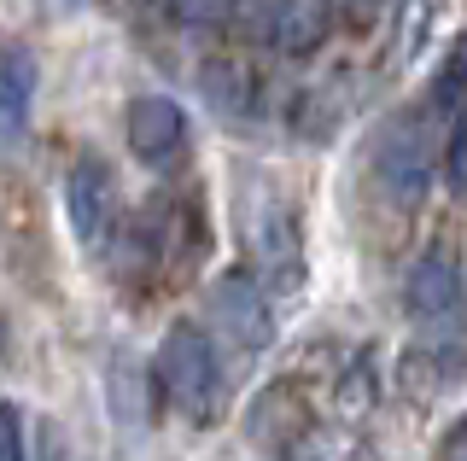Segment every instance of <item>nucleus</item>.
Returning a JSON list of instances; mask_svg holds the SVG:
<instances>
[{
    "mask_svg": "<svg viewBox=\"0 0 467 461\" xmlns=\"http://www.w3.org/2000/svg\"><path fill=\"white\" fill-rule=\"evenodd\" d=\"M0 461H29L24 450V409L0 397Z\"/></svg>",
    "mask_w": 467,
    "mask_h": 461,
    "instance_id": "ddd939ff",
    "label": "nucleus"
},
{
    "mask_svg": "<svg viewBox=\"0 0 467 461\" xmlns=\"http://www.w3.org/2000/svg\"><path fill=\"white\" fill-rule=\"evenodd\" d=\"M36 88H41V65L24 41L0 36V147H18L36 123Z\"/></svg>",
    "mask_w": 467,
    "mask_h": 461,
    "instance_id": "6e6552de",
    "label": "nucleus"
},
{
    "mask_svg": "<svg viewBox=\"0 0 467 461\" xmlns=\"http://www.w3.org/2000/svg\"><path fill=\"white\" fill-rule=\"evenodd\" d=\"M252 257H257V281L269 292H298L304 286V240H298V216L281 199H257L252 210Z\"/></svg>",
    "mask_w": 467,
    "mask_h": 461,
    "instance_id": "39448f33",
    "label": "nucleus"
},
{
    "mask_svg": "<svg viewBox=\"0 0 467 461\" xmlns=\"http://www.w3.org/2000/svg\"><path fill=\"white\" fill-rule=\"evenodd\" d=\"M444 181L450 193L467 199V106L456 111V128H450V147H444Z\"/></svg>",
    "mask_w": 467,
    "mask_h": 461,
    "instance_id": "f8f14e48",
    "label": "nucleus"
},
{
    "mask_svg": "<svg viewBox=\"0 0 467 461\" xmlns=\"http://www.w3.org/2000/svg\"><path fill=\"white\" fill-rule=\"evenodd\" d=\"M199 82H204V94H211V106L223 111V118H245V111L257 106V82H252V70H245L240 59H204L199 65Z\"/></svg>",
    "mask_w": 467,
    "mask_h": 461,
    "instance_id": "1a4fd4ad",
    "label": "nucleus"
},
{
    "mask_svg": "<svg viewBox=\"0 0 467 461\" xmlns=\"http://www.w3.org/2000/svg\"><path fill=\"white\" fill-rule=\"evenodd\" d=\"M286 461H327V456H321V444H292Z\"/></svg>",
    "mask_w": 467,
    "mask_h": 461,
    "instance_id": "dca6fc26",
    "label": "nucleus"
},
{
    "mask_svg": "<svg viewBox=\"0 0 467 461\" xmlns=\"http://www.w3.org/2000/svg\"><path fill=\"white\" fill-rule=\"evenodd\" d=\"M462 106H467V36L444 53L438 82H432V111H462Z\"/></svg>",
    "mask_w": 467,
    "mask_h": 461,
    "instance_id": "9b49d317",
    "label": "nucleus"
},
{
    "mask_svg": "<svg viewBox=\"0 0 467 461\" xmlns=\"http://www.w3.org/2000/svg\"><path fill=\"white\" fill-rule=\"evenodd\" d=\"M65 210H70V228L88 251H99L111 240V222H117V181H111V164L94 152H82L65 176Z\"/></svg>",
    "mask_w": 467,
    "mask_h": 461,
    "instance_id": "423d86ee",
    "label": "nucleus"
},
{
    "mask_svg": "<svg viewBox=\"0 0 467 461\" xmlns=\"http://www.w3.org/2000/svg\"><path fill=\"white\" fill-rule=\"evenodd\" d=\"M211 327L240 356H257L275 344V310H269V286L257 281V269H228L211 286Z\"/></svg>",
    "mask_w": 467,
    "mask_h": 461,
    "instance_id": "20e7f679",
    "label": "nucleus"
},
{
    "mask_svg": "<svg viewBox=\"0 0 467 461\" xmlns=\"http://www.w3.org/2000/svg\"><path fill=\"white\" fill-rule=\"evenodd\" d=\"M123 135L146 169H170L187 152V111L170 94H135L123 111Z\"/></svg>",
    "mask_w": 467,
    "mask_h": 461,
    "instance_id": "0eeeda50",
    "label": "nucleus"
},
{
    "mask_svg": "<svg viewBox=\"0 0 467 461\" xmlns=\"http://www.w3.org/2000/svg\"><path fill=\"white\" fill-rule=\"evenodd\" d=\"M333 6H339V12H350V18H374V12L386 6V0H333Z\"/></svg>",
    "mask_w": 467,
    "mask_h": 461,
    "instance_id": "2eb2a0df",
    "label": "nucleus"
},
{
    "mask_svg": "<svg viewBox=\"0 0 467 461\" xmlns=\"http://www.w3.org/2000/svg\"><path fill=\"white\" fill-rule=\"evenodd\" d=\"M374 181L398 210H415L432 187V128L427 111H398L374 140Z\"/></svg>",
    "mask_w": 467,
    "mask_h": 461,
    "instance_id": "7ed1b4c3",
    "label": "nucleus"
},
{
    "mask_svg": "<svg viewBox=\"0 0 467 461\" xmlns=\"http://www.w3.org/2000/svg\"><path fill=\"white\" fill-rule=\"evenodd\" d=\"M432 461H467V415L444 426V438H438V456H432Z\"/></svg>",
    "mask_w": 467,
    "mask_h": 461,
    "instance_id": "4468645a",
    "label": "nucleus"
},
{
    "mask_svg": "<svg viewBox=\"0 0 467 461\" xmlns=\"http://www.w3.org/2000/svg\"><path fill=\"white\" fill-rule=\"evenodd\" d=\"M403 310L420 327V344H444L462 351V327H467V292H462V263L450 246H427L415 257L403 281Z\"/></svg>",
    "mask_w": 467,
    "mask_h": 461,
    "instance_id": "f03ea898",
    "label": "nucleus"
},
{
    "mask_svg": "<svg viewBox=\"0 0 467 461\" xmlns=\"http://www.w3.org/2000/svg\"><path fill=\"white\" fill-rule=\"evenodd\" d=\"M146 6L187 30H234V0H146Z\"/></svg>",
    "mask_w": 467,
    "mask_h": 461,
    "instance_id": "9d476101",
    "label": "nucleus"
},
{
    "mask_svg": "<svg viewBox=\"0 0 467 461\" xmlns=\"http://www.w3.org/2000/svg\"><path fill=\"white\" fill-rule=\"evenodd\" d=\"M152 385L187 421H211L223 409V363H216V339L199 322H175L152 351Z\"/></svg>",
    "mask_w": 467,
    "mask_h": 461,
    "instance_id": "f257e3e1",
    "label": "nucleus"
}]
</instances>
